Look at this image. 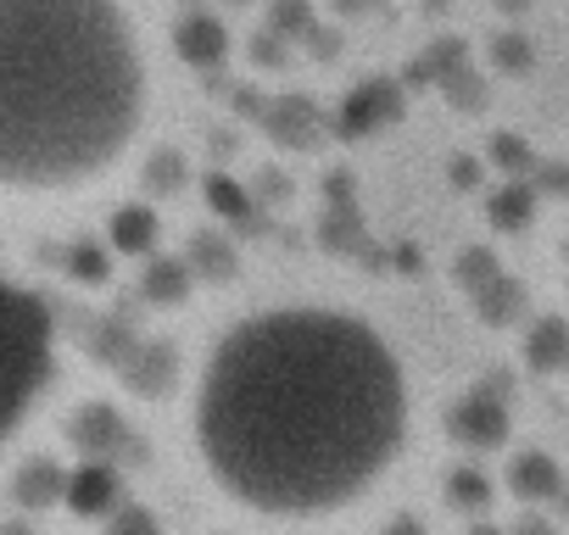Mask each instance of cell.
<instances>
[{"mask_svg": "<svg viewBox=\"0 0 569 535\" xmlns=\"http://www.w3.org/2000/svg\"><path fill=\"white\" fill-rule=\"evenodd\" d=\"M73 274H84V280H101V274H107L101 251H73Z\"/></svg>", "mask_w": 569, "mask_h": 535, "instance_id": "14", "label": "cell"}, {"mask_svg": "<svg viewBox=\"0 0 569 535\" xmlns=\"http://www.w3.org/2000/svg\"><path fill=\"white\" fill-rule=\"evenodd\" d=\"M452 502H463V507L486 502V480H480L475 468H458V474H452Z\"/></svg>", "mask_w": 569, "mask_h": 535, "instance_id": "13", "label": "cell"}, {"mask_svg": "<svg viewBox=\"0 0 569 535\" xmlns=\"http://www.w3.org/2000/svg\"><path fill=\"white\" fill-rule=\"evenodd\" d=\"M151 123V57L123 0H0V195L107 184Z\"/></svg>", "mask_w": 569, "mask_h": 535, "instance_id": "2", "label": "cell"}, {"mask_svg": "<svg viewBox=\"0 0 569 535\" xmlns=\"http://www.w3.org/2000/svg\"><path fill=\"white\" fill-rule=\"evenodd\" d=\"M491 218H497V229H519L530 218V190L525 184H508L502 195H491Z\"/></svg>", "mask_w": 569, "mask_h": 535, "instance_id": "9", "label": "cell"}, {"mask_svg": "<svg viewBox=\"0 0 569 535\" xmlns=\"http://www.w3.org/2000/svg\"><path fill=\"white\" fill-rule=\"evenodd\" d=\"M51 374H57L51 307L34 291L0 280V446L29 424V413L51 391Z\"/></svg>", "mask_w": 569, "mask_h": 535, "instance_id": "3", "label": "cell"}, {"mask_svg": "<svg viewBox=\"0 0 569 535\" xmlns=\"http://www.w3.org/2000/svg\"><path fill=\"white\" fill-rule=\"evenodd\" d=\"M62 496H68V507H73V513L96 518V513H107V507L123 496V480H118V468H112V463H79V468L68 474Z\"/></svg>", "mask_w": 569, "mask_h": 535, "instance_id": "5", "label": "cell"}, {"mask_svg": "<svg viewBox=\"0 0 569 535\" xmlns=\"http://www.w3.org/2000/svg\"><path fill=\"white\" fill-rule=\"evenodd\" d=\"M452 435H458L463 446H497V441H508V407H502L491 391H475V396H463V407L452 413Z\"/></svg>", "mask_w": 569, "mask_h": 535, "instance_id": "4", "label": "cell"}, {"mask_svg": "<svg viewBox=\"0 0 569 535\" xmlns=\"http://www.w3.org/2000/svg\"><path fill=\"white\" fill-rule=\"evenodd\" d=\"M179 57H190V62H218V57H223V29H218L212 18H190V23L179 29Z\"/></svg>", "mask_w": 569, "mask_h": 535, "instance_id": "8", "label": "cell"}, {"mask_svg": "<svg viewBox=\"0 0 569 535\" xmlns=\"http://www.w3.org/2000/svg\"><path fill=\"white\" fill-rule=\"evenodd\" d=\"M408 441V363L380 324L347 307H257L190 374V457L240 518H347L397 474Z\"/></svg>", "mask_w": 569, "mask_h": 535, "instance_id": "1", "label": "cell"}, {"mask_svg": "<svg viewBox=\"0 0 569 535\" xmlns=\"http://www.w3.org/2000/svg\"><path fill=\"white\" fill-rule=\"evenodd\" d=\"M563 352H569V330H563V324H541L536 341H530V363H536V369H552Z\"/></svg>", "mask_w": 569, "mask_h": 535, "instance_id": "10", "label": "cell"}, {"mask_svg": "<svg viewBox=\"0 0 569 535\" xmlns=\"http://www.w3.org/2000/svg\"><path fill=\"white\" fill-rule=\"evenodd\" d=\"M62 485H68V474H57L51 463L23 468V502H51V496H62Z\"/></svg>", "mask_w": 569, "mask_h": 535, "instance_id": "11", "label": "cell"}, {"mask_svg": "<svg viewBox=\"0 0 569 535\" xmlns=\"http://www.w3.org/2000/svg\"><path fill=\"white\" fill-rule=\"evenodd\" d=\"M151 240H157V218L146 206H123L118 223H112V245L123 256H140V251H151Z\"/></svg>", "mask_w": 569, "mask_h": 535, "instance_id": "7", "label": "cell"}, {"mask_svg": "<svg viewBox=\"0 0 569 535\" xmlns=\"http://www.w3.org/2000/svg\"><path fill=\"white\" fill-rule=\"evenodd\" d=\"M508 480H513V491H519L525 502H552L558 485H563V474H558V463H552L547 452H525V457H513Z\"/></svg>", "mask_w": 569, "mask_h": 535, "instance_id": "6", "label": "cell"}, {"mask_svg": "<svg viewBox=\"0 0 569 535\" xmlns=\"http://www.w3.org/2000/svg\"><path fill=\"white\" fill-rule=\"evenodd\" d=\"M207 201H218L223 212H234V223H246V195L229 179H207Z\"/></svg>", "mask_w": 569, "mask_h": 535, "instance_id": "12", "label": "cell"}]
</instances>
